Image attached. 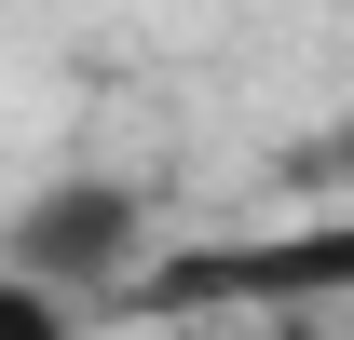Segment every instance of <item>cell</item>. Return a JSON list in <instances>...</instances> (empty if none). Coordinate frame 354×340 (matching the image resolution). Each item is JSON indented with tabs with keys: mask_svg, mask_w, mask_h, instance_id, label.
Instances as JSON below:
<instances>
[{
	"mask_svg": "<svg viewBox=\"0 0 354 340\" xmlns=\"http://www.w3.org/2000/svg\"><path fill=\"white\" fill-rule=\"evenodd\" d=\"M0 258L14 272H41V286H136V258H150V191L136 177H109V164H68V177H41L28 205L0 218Z\"/></svg>",
	"mask_w": 354,
	"mask_h": 340,
	"instance_id": "6da1fadb",
	"label": "cell"
},
{
	"mask_svg": "<svg viewBox=\"0 0 354 340\" xmlns=\"http://www.w3.org/2000/svg\"><path fill=\"white\" fill-rule=\"evenodd\" d=\"M150 313H218V299H354V205L341 218H300V232H272V245H205V258H164V272H136Z\"/></svg>",
	"mask_w": 354,
	"mask_h": 340,
	"instance_id": "7a4b0ae2",
	"label": "cell"
},
{
	"mask_svg": "<svg viewBox=\"0 0 354 340\" xmlns=\"http://www.w3.org/2000/svg\"><path fill=\"white\" fill-rule=\"evenodd\" d=\"M0 340H82V299L41 286V272H14L0 258Z\"/></svg>",
	"mask_w": 354,
	"mask_h": 340,
	"instance_id": "3957f363",
	"label": "cell"
}]
</instances>
